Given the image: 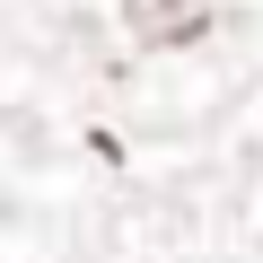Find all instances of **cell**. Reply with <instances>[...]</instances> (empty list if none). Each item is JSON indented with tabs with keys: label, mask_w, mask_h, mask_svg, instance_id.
<instances>
[{
	"label": "cell",
	"mask_w": 263,
	"mask_h": 263,
	"mask_svg": "<svg viewBox=\"0 0 263 263\" xmlns=\"http://www.w3.org/2000/svg\"><path fill=\"white\" fill-rule=\"evenodd\" d=\"M132 18H141L158 44H184V35L202 27V0H132Z\"/></svg>",
	"instance_id": "6da1fadb"
}]
</instances>
